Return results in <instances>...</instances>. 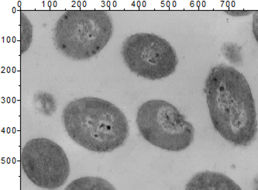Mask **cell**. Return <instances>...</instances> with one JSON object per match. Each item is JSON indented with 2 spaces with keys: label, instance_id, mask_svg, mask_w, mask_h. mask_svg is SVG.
<instances>
[{
  "label": "cell",
  "instance_id": "52a82bcc",
  "mask_svg": "<svg viewBox=\"0 0 258 190\" xmlns=\"http://www.w3.org/2000/svg\"><path fill=\"white\" fill-rule=\"evenodd\" d=\"M185 188L188 190H241L234 181L218 172H206L196 174Z\"/></svg>",
  "mask_w": 258,
  "mask_h": 190
},
{
  "label": "cell",
  "instance_id": "30bf717a",
  "mask_svg": "<svg viewBox=\"0 0 258 190\" xmlns=\"http://www.w3.org/2000/svg\"><path fill=\"white\" fill-rule=\"evenodd\" d=\"M33 40V26L27 16L20 14V53L24 54L28 50Z\"/></svg>",
  "mask_w": 258,
  "mask_h": 190
},
{
  "label": "cell",
  "instance_id": "8fae6325",
  "mask_svg": "<svg viewBox=\"0 0 258 190\" xmlns=\"http://www.w3.org/2000/svg\"><path fill=\"white\" fill-rule=\"evenodd\" d=\"M240 50V47L233 44H225L223 47V54L232 63H238L241 61Z\"/></svg>",
  "mask_w": 258,
  "mask_h": 190
},
{
  "label": "cell",
  "instance_id": "ba28073f",
  "mask_svg": "<svg viewBox=\"0 0 258 190\" xmlns=\"http://www.w3.org/2000/svg\"><path fill=\"white\" fill-rule=\"evenodd\" d=\"M66 190H111L115 189L107 180L99 177H83L71 182Z\"/></svg>",
  "mask_w": 258,
  "mask_h": 190
},
{
  "label": "cell",
  "instance_id": "5b68a950",
  "mask_svg": "<svg viewBox=\"0 0 258 190\" xmlns=\"http://www.w3.org/2000/svg\"><path fill=\"white\" fill-rule=\"evenodd\" d=\"M121 54L134 74L150 80H159L176 70L175 50L165 39L154 34H133L122 44Z\"/></svg>",
  "mask_w": 258,
  "mask_h": 190
},
{
  "label": "cell",
  "instance_id": "277c9868",
  "mask_svg": "<svg viewBox=\"0 0 258 190\" xmlns=\"http://www.w3.org/2000/svg\"><path fill=\"white\" fill-rule=\"evenodd\" d=\"M137 124L144 139L168 152L187 149L194 141L195 129L175 106L151 99L138 109Z\"/></svg>",
  "mask_w": 258,
  "mask_h": 190
},
{
  "label": "cell",
  "instance_id": "3957f363",
  "mask_svg": "<svg viewBox=\"0 0 258 190\" xmlns=\"http://www.w3.org/2000/svg\"><path fill=\"white\" fill-rule=\"evenodd\" d=\"M112 33V20L105 11H69L57 20L53 41L64 55L80 61L99 54Z\"/></svg>",
  "mask_w": 258,
  "mask_h": 190
},
{
  "label": "cell",
  "instance_id": "6da1fadb",
  "mask_svg": "<svg viewBox=\"0 0 258 190\" xmlns=\"http://www.w3.org/2000/svg\"><path fill=\"white\" fill-rule=\"evenodd\" d=\"M205 93L215 129L237 146L250 145L256 136L254 99L246 78L234 68L220 64L210 70Z\"/></svg>",
  "mask_w": 258,
  "mask_h": 190
},
{
  "label": "cell",
  "instance_id": "9c48e42d",
  "mask_svg": "<svg viewBox=\"0 0 258 190\" xmlns=\"http://www.w3.org/2000/svg\"><path fill=\"white\" fill-rule=\"evenodd\" d=\"M34 103L37 109L45 116H51L57 110L55 98L47 93H39L34 96Z\"/></svg>",
  "mask_w": 258,
  "mask_h": 190
},
{
  "label": "cell",
  "instance_id": "8992f818",
  "mask_svg": "<svg viewBox=\"0 0 258 190\" xmlns=\"http://www.w3.org/2000/svg\"><path fill=\"white\" fill-rule=\"evenodd\" d=\"M20 163L27 178L40 188H59L64 185L70 174L64 150L47 138L29 141L21 152Z\"/></svg>",
  "mask_w": 258,
  "mask_h": 190
},
{
  "label": "cell",
  "instance_id": "7c38bea8",
  "mask_svg": "<svg viewBox=\"0 0 258 190\" xmlns=\"http://www.w3.org/2000/svg\"><path fill=\"white\" fill-rule=\"evenodd\" d=\"M226 13L233 17H243V16L251 14L250 11H226Z\"/></svg>",
  "mask_w": 258,
  "mask_h": 190
},
{
  "label": "cell",
  "instance_id": "7a4b0ae2",
  "mask_svg": "<svg viewBox=\"0 0 258 190\" xmlns=\"http://www.w3.org/2000/svg\"><path fill=\"white\" fill-rule=\"evenodd\" d=\"M62 116L69 137L91 152H112L123 145L129 137V123L124 113L104 99H76L66 106Z\"/></svg>",
  "mask_w": 258,
  "mask_h": 190
}]
</instances>
